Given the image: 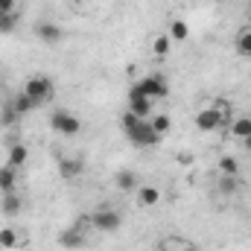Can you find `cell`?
Wrapping results in <instances>:
<instances>
[{"label": "cell", "instance_id": "cell-1", "mask_svg": "<svg viewBox=\"0 0 251 251\" xmlns=\"http://www.w3.org/2000/svg\"><path fill=\"white\" fill-rule=\"evenodd\" d=\"M120 128H123V134L134 143V146L152 149V146H158V143H161V137L155 134V128L149 126V120H140V117H137V114H131L128 108H126L123 117H120Z\"/></svg>", "mask_w": 251, "mask_h": 251}, {"label": "cell", "instance_id": "cell-2", "mask_svg": "<svg viewBox=\"0 0 251 251\" xmlns=\"http://www.w3.org/2000/svg\"><path fill=\"white\" fill-rule=\"evenodd\" d=\"M24 94L35 102V105H44L53 94H56V85H53V79L50 76H44V73H35V76H29L26 79V85H24Z\"/></svg>", "mask_w": 251, "mask_h": 251}, {"label": "cell", "instance_id": "cell-3", "mask_svg": "<svg viewBox=\"0 0 251 251\" xmlns=\"http://www.w3.org/2000/svg\"><path fill=\"white\" fill-rule=\"evenodd\" d=\"M91 225H94L100 234H114V231H120L123 216H120L114 207H100L97 213H91Z\"/></svg>", "mask_w": 251, "mask_h": 251}, {"label": "cell", "instance_id": "cell-4", "mask_svg": "<svg viewBox=\"0 0 251 251\" xmlns=\"http://www.w3.org/2000/svg\"><path fill=\"white\" fill-rule=\"evenodd\" d=\"M50 126L56 134H64V137H76L82 131V120L70 111H53L50 114Z\"/></svg>", "mask_w": 251, "mask_h": 251}, {"label": "cell", "instance_id": "cell-5", "mask_svg": "<svg viewBox=\"0 0 251 251\" xmlns=\"http://www.w3.org/2000/svg\"><path fill=\"white\" fill-rule=\"evenodd\" d=\"M222 126H228V114L225 111H219V108H201L199 114H196V128L199 131H216V128H222Z\"/></svg>", "mask_w": 251, "mask_h": 251}, {"label": "cell", "instance_id": "cell-6", "mask_svg": "<svg viewBox=\"0 0 251 251\" xmlns=\"http://www.w3.org/2000/svg\"><path fill=\"white\" fill-rule=\"evenodd\" d=\"M134 85H137V91H140L143 97H149V100H164V97L170 94L167 79H164V76H158V73L143 76V79H140V82H134Z\"/></svg>", "mask_w": 251, "mask_h": 251}, {"label": "cell", "instance_id": "cell-7", "mask_svg": "<svg viewBox=\"0 0 251 251\" xmlns=\"http://www.w3.org/2000/svg\"><path fill=\"white\" fill-rule=\"evenodd\" d=\"M85 225H91V216H82V222H73L70 228H64L62 234H59V246L62 249H79V246H85Z\"/></svg>", "mask_w": 251, "mask_h": 251}, {"label": "cell", "instance_id": "cell-8", "mask_svg": "<svg viewBox=\"0 0 251 251\" xmlns=\"http://www.w3.org/2000/svg\"><path fill=\"white\" fill-rule=\"evenodd\" d=\"M152 108H155V100L143 97V94L137 91V85H131V88H128V111L137 114L140 120H149V117H152Z\"/></svg>", "mask_w": 251, "mask_h": 251}, {"label": "cell", "instance_id": "cell-9", "mask_svg": "<svg viewBox=\"0 0 251 251\" xmlns=\"http://www.w3.org/2000/svg\"><path fill=\"white\" fill-rule=\"evenodd\" d=\"M35 35H38L44 44H59V41H62V26L53 24V21H44V24L35 26Z\"/></svg>", "mask_w": 251, "mask_h": 251}, {"label": "cell", "instance_id": "cell-10", "mask_svg": "<svg viewBox=\"0 0 251 251\" xmlns=\"http://www.w3.org/2000/svg\"><path fill=\"white\" fill-rule=\"evenodd\" d=\"M26 161H29V149H26L24 143H12L9 152H6V164H9L12 170H21Z\"/></svg>", "mask_w": 251, "mask_h": 251}, {"label": "cell", "instance_id": "cell-11", "mask_svg": "<svg viewBox=\"0 0 251 251\" xmlns=\"http://www.w3.org/2000/svg\"><path fill=\"white\" fill-rule=\"evenodd\" d=\"M21 210H24V201H21L18 193H3V196H0V213H3V216L12 219V216H18Z\"/></svg>", "mask_w": 251, "mask_h": 251}, {"label": "cell", "instance_id": "cell-12", "mask_svg": "<svg viewBox=\"0 0 251 251\" xmlns=\"http://www.w3.org/2000/svg\"><path fill=\"white\" fill-rule=\"evenodd\" d=\"M82 170H85V164H82L79 158H59V176L67 178V181L79 178V176H82Z\"/></svg>", "mask_w": 251, "mask_h": 251}, {"label": "cell", "instance_id": "cell-13", "mask_svg": "<svg viewBox=\"0 0 251 251\" xmlns=\"http://www.w3.org/2000/svg\"><path fill=\"white\" fill-rule=\"evenodd\" d=\"M15 187H18V170L3 164L0 167V193H15Z\"/></svg>", "mask_w": 251, "mask_h": 251}, {"label": "cell", "instance_id": "cell-14", "mask_svg": "<svg viewBox=\"0 0 251 251\" xmlns=\"http://www.w3.org/2000/svg\"><path fill=\"white\" fill-rule=\"evenodd\" d=\"M137 201H140L143 207H155V204L161 201V190L152 187V184H146V187H137Z\"/></svg>", "mask_w": 251, "mask_h": 251}, {"label": "cell", "instance_id": "cell-15", "mask_svg": "<svg viewBox=\"0 0 251 251\" xmlns=\"http://www.w3.org/2000/svg\"><path fill=\"white\" fill-rule=\"evenodd\" d=\"M149 126L155 128L158 137H167V134L173 131V120H170V114H152V117H149Z\"/></svg>", "mask_w": 251, "mask_h": 251}, {"label": "cell", "instance_id": "cell-16", "mask_svg": "<svg viewBox=\"0 0 251 251\" xmlns=\"http://www.w3.org/2000/svg\"><path fill=\"white\" fill-rule=\"evenodd\" d=\"M114 184H117V190H123V193L137 190V176H134L131 170H120V173H117V178H114Z\"/></svg>", "mask_w": 251, "mask_h": 251}, {"label": "cell", "instance_id": "cell-17", "mask_svg": "<svg viewBox=\"0 0 251 251\" xmlns=\"http://www.w3.org/2000/svg\"><path fill=\"white\" fill-rule=\"evenodd\" d=\"M9 102H12V108H15V111H18V114H21V117H24V114H29V111H32V108H38V105H35V102H32V100H29V97H26V94H24V91H21V94H18V97H12V100H9Z\"/></svg>", "mask_w": 251, "mask_h": 251}, {"label": "cell", "instance_id": "cell-18", "mask_svg": "<svg viewBox=\"0 0 251 251\" xmlns=\"http://www.w3.org/2000/svg\"><path fill=\"white\" fill-rule=\"evenodd\" d=\"M237 53L246 56V59H251V26H246V29L237 32Z\"/></svg>", "mask_w": 251, "mask_h": 251}, {"label": "cell", "instance_id": "cell-19", "mask_svg": "<svg viewBox=\"0 0 251 251\" xmlns=\"http://www.w3.org/2000/svg\"><path fill=\"white\" fill-rule=\"evenodd\" d=\"M21 246V237L15 228H0V249H18Z\"/></svg>", "mask_w": 251, "mask_h": 251}, {"label": "cell", "instance_id": "cell-20", "mask_svg": "<svg viewBox=\"0 0 251 251\" xmlns=\"http://www.w3.org/2000/svg\"><path fill=\"white\" fill-rule=\"evenodd\" d=\"M167 35H170L173 41H187V35H190V26L184 24V21H178V18H176V21L170 24V32H167Z\"/></svg>", "mask_w": 251, "mask_h": 251}, {"label": "cell", "instance_id": "cell-21", "mask_svg": "<svg viewBox=\"0 0 251 251\" xmlns=\"http://www.w3.org/2000/svg\"><path fill=\"white\" fill-rule=\"evenodd\" d=\"M231 134L237 137V140H246L251 134V117H240V120H234L231 126Z\"/></svg>", "mask_w": 251, "mask_h": 251}, {"label": "cell", "instance_id": "cell-22", "mask_svg": "<svg viewBox=\"0 0 251 251\" xmlns=\"http://www.w3.org/2000/svg\"><path fill=\"white\" fill-rule=\"evenodd\" d=\"M240 190V178L237 176H219V193L222 196H234Z\"/></svg>", "mask_w": 251, "mask_h": 251}, {"label": "cell", "instance_id": "cell-23", "mask_svg": "<svg viewBox=\"0 0 251 251\" xmlns=\"http://www.w3.org/2000/svg\"><path fill=\"white\" fill-rule=\"evenodd\" d=\"M170 44H173V38H170V35H158V38L152 41V56L164 59V56L170 53Z\"/></svg>", "mask_w": 251, "mask_h": 251}, {"label": "cell", "instance_id": "cell-24", "mask_svg": "<svg viewBox=\"0 0 251 251\" xmlns=\"http://www.w3.org/2000/svg\"><path fill=\"white\" fill-rule=\"evenodd\" d=\"M219 176H240V164H237V158H231V155L219 158Z\"/></svg>", "mask_w": 251, "mask_h": 251}, {"label": "cell", "instance_id": "cell-25", "mask_svg": "<svg viewBox=\"0 0 251 251\" xmlns=\"http://www.w3.org/2000/svg\"><path fill=\"white\" fill-rule=\"evenodd\" d=\"M18 29V12L12 15H0V35H12Z\"/></svg>", "mask_w": 251, "mask_h": 251}, {"label": "cell", "instance_id": "cell-26", "mask_svg": "<svg viewBox=\"0 0 251 251\" xmlns=\"http://www.w3.org/2000/svg\"><path fill=\"white\" fill-rule=\"evenodd\" d=\"M18 111L12 108V102H3V108H0V126H12V123H18Z\"/></svg>", "mask_w": 251, "mask_h": 251}, {"label": "cell", "instance_id": "cell-27", "mask_svg": "<svg viewBox=\"0 0 251 251\" xmlns=\"http://www.w3.org/2000/svg\"><path fill=\"white\" fill-rule=\"evenodd\" d=\"M18 12V0H0V15H12Z\"/></svg>", "mask_w": 251, "mask_h": 251}, {"label": "cell", "instance_id": "cell-28", "mask_svg": "<svg viewBox=\"0 0 251 251\" xmlns=\"http://www.w3.org/2000/svg\"><path fill=\"white\" fill-rule=\"evenodd\" d=\"M243 149H249V152H251V134L246 137V140H243Z\"/></svg>", "mask_w": 251, "mask_h": 251}, {"label": "cell", "instance_id": "cell-29", "mask_svg": "<svg viewBox=\"0 0 251 251\" xmlns=\"http://www.w3.org/2000/svg\"><path fill=\"white\" fill-rule=\"evenodd\" d=\"M181 251H199V249H196V246H184Z\"/></svg>", "mask_w": 251, "mask_h": 251}, {"label": "cell", "instance_id": "cell-30", "mask_svg": "<svg viewBox=\"0 0 251 251\" xmlns=\"http://www.w3.org/2000/svg\"><path fill=\"white\" fill-rule=\"evenodd\" d=\"M249 26H251V9H249Z\"/></svg>", "mask_w": 251, "mask_h": 251}]
</instances>
